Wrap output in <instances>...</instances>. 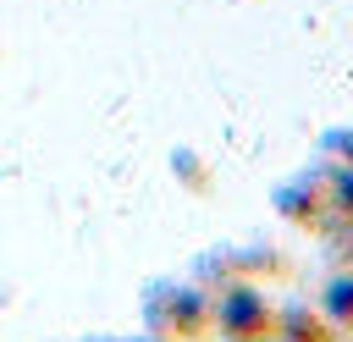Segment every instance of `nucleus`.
<instances>
[{
    "label": "nucleus",
    "mask_w": 353,
    "mask_h": 342,
    "mask_svg": "<svg viewBox=\"0 0 353 342\" xmlns=\"http://www.w3.org/2000/svg\"><path fill=\"white\" fill-rule=\"evenodd\" d=\"M143 331L165 342H204L215 336V298L199 281H154L143 292Z\"/></svg>",
    "instance_id": "1"
},
{
    "label": "nucleus",
    "mask_w": 353,
    "mask_h": 342,
    "mask_svg": "<svg viewBox=\"0 0 353 342\" xmlns=\"http://www.w3.org/2000/svg\"><path fill=\"white\" fill-rule=\"evenodd\" d=\"M276 331V298L259 281H232L226 292H215V336L221 342H248V336H270Z\"/></svg>",
    "instance_id": "2"
},
{
    "label": "nucleus",
    "mask_w": 353,
    "mask_h": 342,
    "mask_svg": "<svg viewBox=\"0 0 353 342\" xmlns=\"http://www.w3.org/2000/svg\"><path fill=\"white\" fill-rule=\"evenodd\" d=\"M281 210H287L298 226H309V232H331V221H336L331 177H303V182L281 188Z\"/></svg>",
    "instance_id": "3"
},
{
    "label": "nucleus",
    "mask_w": 353,
    "mask_h": 342,
    "mask_svg": "<svg viewBox=\"0 0 353 342\" xmlns=\"http://www.w3.org/2000/svg\"><path fill=\"white\" fill-rule=\"evenodd\" d=\"M276 342H342L314 303H276Z\"/></svg>",
    "instance_id": "4"
},
{
    "label": "nucleus",
    "mask_w": 353,
    "mask_h": 342,
    "mask_svg": "<svg viewBox=\"0 0 353 342\" xmlns=\"http://www.w3.org/2000/svg\"><path fill=\"white\" fill-rule=\"evenodd\" d=\"M314 309L331 320V331H336V336H353V270H342V265H336V270L320 281Z\"/></svg>",
    "instance_id": "5"
},
{
    "label": "nucleus",
    "mask_w": 353,
    "mask_h": 342,
    "mask_svg": "<svg viewBox=\"0 0 353 342\" xmlns=\"http://www.w3.org/2000/svg\"><path fill=\"white\" fill-rule=\"evenodd\" d=\"M188 281H199V287L215 298V292H226V287L243 281V276H237V259H232V254H204V259L188 270Z\"/></svg>",
    "instance_id": "6"
},
{
    "label": "nucleus",
    "mask_w": 353,
    "mask_h": 342,
    "mask_svg": "<svg viewBox=\"0 0 353 342\" xmlns=\"http://www.w3.org/2000/svg\"><path fill=\"white\" fill-rule=\"evenodd\" d=\"M331 193H336V221L353 226V171H331Z\"/></svg>",
    "instance_id": "7"
},
{
    "label": "nucleus",
    "mask_w": 353,
    "mask_h": 342,
    "mask_svg": "<svg viewBox=\"0 0 353 342\" xmlns=\"http://www.w3.org/2000/svg\"><path fill=\"white\" fill-rule=\"evenodd\" d=\"M132 342H165V336H154V331H143V336H132Z\"/></svg>",
    "instance_id": "8"
},
{
    "label": "nucleus",
    "mask_w": 353,
    "mask_h": 342,
    "mask_svg": "<svg viewBox=\"0 0 353 342\" xmlns=\"http://www.w3.org/2000/svg\"><path fill=\"white\" fill-rule=\"evenodd\" d=\"M248 342H276V331H270V336H248Z\"/></svg>",
    "instance_id": "9"
}]
</instances>
